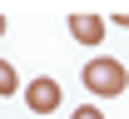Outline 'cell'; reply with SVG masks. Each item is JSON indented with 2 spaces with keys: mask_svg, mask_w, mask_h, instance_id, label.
<instances>
[{
  "mask_svg": "<svg viewBox=\"0 0 129 119\" xmlns=\"http://www.w3.org/2000/svg\"><path fill=\"white\" fill-rule=\"evenodd\" d=\"M84 85L94 89V94H104V99H114V94L129 89V69L119 65V60H104V55H99V60L84 65Z\"/></svg>",
  "mask_w": 129,
  "mask_h": 119,
  "instance_id": "cell-1",
  "label": "cell"
},
{
  "mask_svg": "<svg viewBox=\"0 0 129 119\" xmlns=\"http://www.w3.org/2000/svg\"><path fill=\"white\" fill-rule=\"evenodd\" d=\"M70 119H104V114H99L94 104H80V109H75V114H70Z\"/></svg>",
  "mask_w": 129,
  "mask_h": 119,
  "instance_id": "cell-5",
  "label": "cell"
},
{
  "mask_svg": "<svg viewBox=\"0 0 129 119\" xmlns=\"http://www.w3.org/2000/svg\"><path fill=\"white\" fill-rule=\"evenodd\" d=\"M20 89V80H15V69L5 65V60H0V99H5V94H15Z\"/></svg>",
  "mask_w": 129,
  "mask_h": 119,
  "instance_id": "cell-4",
  "label": "cell"
},
{
  "mask_svg": "<svg viewBox=\"0 0 129 119\" xmlns=\"http://www.w3.org/2000/svg\"><path fill=\"white\" fill-rule=\"evenodd\" d=\"M0 35H5V15H0Z\"/></svg>",
  "mask_w": 129,
  "mask_h": 119,
  "instance_id": "cell-6",
  "label": "cell"
},
{
  "mask_svg": "<svg viewBox=\"0 0 129 119\" xmlns=\"http://www.w3.org/2000/svg\"><path fill=\"white\" fill-rule=\"evenodd\" d=\"M25 104H30V114H50V109H60V80H50V74L30 80V85H25Z\"/></svg>",
  "mask_w": 129,
  "mask_h": 119,
  "instance_id": "cell-2",
  "label": "cell"
},
{
  "mask_svg": "<svg viewBox=\"0 0 129 119\" xmlns=\"http://www.w3.org/2000/svg\"><path fill=\"white\" fill-rule=\"evenodd\" d=\"M70 35H75L80 45H99V40H104V20L80 10V15H70Z\"/></svg>",
  "mask_w": 129,
  "mask_h": 119,
  "instance_id": "cell-3",
  "label": "cell"
}]
</instances>
